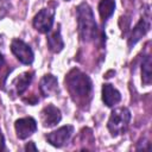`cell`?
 <instances>
[{
  "label": "cell",
  "instance_id": "obj_13",
  "mask_svg": "<svg viewBox=\"0 0 152 152\" xmlns=\"http://www.w3.org/2000/svg\"><path fill=\"white\" fill-rule=\"evenodd\" d=\"M46 43H48V46H49L50 51H52V52H55V53H58V52H61V51L63 50V48H64V42H63V39H62L59 28H57V30L53 31L52 33H49V34H48Z\"/></svg>",
  "mask_w": 152,
  "mask_h": 152
},
{
  "label": "cell",
  "instance_id": "obj_5",
  "mask_svg": "<svg viewBox=\"0 0 152 152\" xmlns=\"http://www.w3.org/2000/svg\"><path fill=\"white\" fill-rule=\"evenodd\" d=\"M55 19V10L42 8L33 18V27L40 33H48L51 31Z\"/></svg>",
  "mask_w": 152,
  "mask_h": 152
},
{
  "label": "cell",
  "instance_id": "obj_15",
  "mask_svg": "<svg viewBox=\"0 0 152 152\" xmlns=\"http://www.w3.org/2000/svg\"><path fill=\"white\" fill-rule=\"evenodd\" d=\"M141 80L145 86H150L152 76H151V57L147 55L141 64Z\"/></svg>",
  "mask_w": 152,
  "mask_h": 152
},
{
  "label": "cell",
  "instance_id": "obj_6",
  "mask_svg": "<svg viewBox=\"0 0 152 152\" xmlns=\"http://www.w3.org/2000/svg\"><path fill=\"white\" fill-rule=\"evenodd\" d=\"M11 51L12 53L18 58V61L23 64H31L34 59V55L30 45H27L21 39H13L11 43Z\"/></svg>",
  "mask_w": 152,
  "mask_h": 152
},
{
  "label": "cell",
  "instance_id": "obj_16",
  "mask_svg": "<svg viewBox=\"0 0 152 152\" xmlns=\"http://www.w3.org/2000/svg\"><path fill=\"white\" fill-rule=\"evenodd\" d=\"M11 72V69L7 68V64L5 62V58L2 56V53H0V86L4 88L5 86V81L7 78V75Z\"/></svg>",
  "mask_w": 152,
  "mask_h": 152
},
{
  "label": "cell",
  "instance_id": "obj_7",
  "mask_svg": "<svg viewBox=\"0 0 152 152\" xmlns=\"http://www.w3.org/2000/svg\"><path fill=\"white\" fill-rule=\"evenodd\" d=\"M72 133H74V127L71 125L62 126L58 129L46 134V140L50 142V145L55 147H62L69 141Z\"/></svg>",
  "mask_w": 152,
  "mask_h": 152
},
{
  "label": "cell",
  "instance_id": "obj_1",
  "mask_svg": "<svg viewBox=\"0 0 152 152\" xmlns=\"http://www.w3.org/2000/svg\"><path fill=\"white\" fill-rule=\"evenodd\" d=\"M65 86L71 99L78 106H87L91 100L93 83L90 77L78 69H72L65 76Z\"/></svg>",
  "mask_w": 152,
  "mask_h": 152
},
{
  "label": "cell",
  "instance_id": "obj_8",
  "mask_svg": "<svg viewBox=\"0 0 152 152\" xmlns=\"http://www.w3.org/2000/svg\"><path fill=\"white\" fill-rule=\"evenodd\" d=\"M14 128L19 139H26L37 131V121L31 116L21 118L15 121Z\"/></svg>",
  "mask_w": 152,
  "mask_h": 152
},
{
  "label": "cell",
  "instance_id": "obj_17",
  "mask_svg": "<svg viewBox=\"0 0 152 152\" xmlns=\"http://www.w3.org/2000/svg\"><path fill=\"white\" fill-rule=\"evenodd\" d=\"M11 6L10 0H0V20L6 15Z\"/></svg>",
  "mask_w": 152,
  "mask_h": 152
},
{
  "label": "cell",
  "instance_id": "obj_2",
  "mask_svg": "<svg viewBox=\"0 0 152 152\" xmlns=\"http://www.w3.org/2000/svg\"><path fill=\"white\" fill-rule=\"evenodd\" d=\"M77 23H78V36L82 42L89 43L99 38V28L94 18L91 7L87 2H82L77 6Z\"/></svg>",
  "mask_w": 152,
  "mask_h": 152
},
{
  "label": "cell",
  "instance_id": "obj_19",
  "mask_svg": "<svg viewBox=\"0 0 152 152\" xmlns=\"http://www.w3.org/2000/svg\"><path fill=\"white\" fill-rule=\"evenodd\" d=\"M4 150H6V147H5V139H4V135H2V133L0 131V151H4Z\"/></svg>",
  "mask_w": 152,
  "mask_h": 152
},
{
  "label": "cell",
  "instance_id": "obj_20",
  "mask_svg": "<svg viewBox=\"0 0 152 152\" xmlns=\"http://www.w3.org/2000/svg\"><path fill=\"white\" fill-rule=\"evenodd\" d=\"M65 1H69V0H65Z\"/></svg>",
  "mask_w": 152,
  "mask_h": 152
},
{
  "label": "cell",
  "instance_id": "obj_10",
  "mask_svg": "<svg viewBox=\"0 0 152 152\" xmlns=\"http://www.w3.org/2000/svg\"><path fill=\"white\" fill-rule=\"evenodd\" d=\"M32 78H33V71H25L20 74L12 81L10 91L13 95H21L28 88Z\"/></svg>",
  "mask_w": 152,
  "mask_h": 152
},
{
  "label": "cell",
  "instance_id": "obj_11",
  "mask_svg": "<svg viewBox=\"0 0 152 152\" xmlns=\"http://www.w3.org/2000/svg\"><path fill=\"white\" fill-rule=\"evenodd\" d=\"M39 89L43 96H52L58 91V81L57 77H55L51 74H48L43 76L39 83Z\"/></svg>",
  "mask_w": 152,
  "mask_h": 152
},
{
  "label": "cell",
  "instance_id": "obj_4",
  "mask_svg": "<svg viewBox=\"0 0 152 152\" xmlns=\"http://www.w3.org/2000/svg\"><path fill=\"white\" fill-rule=\"evenodd\" d=\"M150 27H151V15H150L148 6H146L145 14H142V17L140 18V20L137 23V25L133 27L131 32V36L128 38V46L132 48L133 45H135L148 32Z\"/></svg>",
  "mask_w": 152,
  "mask_h": 152
},
{
  "label": "cell",
  "instance_id": "obj_3",
  "mask_svg": "<svg viewBox=\"0 0 152 152\" xmlns=\"http://www.w3.org/2000/svg\"><path fill=\"white\" fill-rule=\"evenodd\" d=\"M131 120V112L126 107L115 108L109 116L107 127L113 137H118L125 133L128 128V124Z\"/></svg>",
  "mask_w": 152,
  "mask_h": 152
},
{
  "label": "cell",
  "instance_id": "obj_14",
  "mask_svg": "<svg viewBox=\"0 0 152 152\" xmlns=\"http://www.w3.org/2000/svg\"><path fill=\"white\" fill-rule=\"evenodd\" d=\"M97 10H99L102 21L104 23L109 17L113 15V13L115 11V1L114 0H101L99 2Z\"/></svg>",
  "mask_w": 152,
  "mask_h": 152
},
{
  "label": "cell",
  "instance_id": "obj_18",
  "mask_svg": "<svg viewBox=\"0 0 152 152\" xmlns=\"http://www.w3.org/2000/svg\"><path fill=\"white\" fill-rule=\"evenodd\" d=\"M24 150H25V151H30V150H33V151H37L38 148H37V146L34 145V142H33V141H30V142H27V144L25 145V147H24Z\"/></svg>",
  "mask_w": 152,
  "mask_h": 152
},
{
  "label": "cell",
  "instance_id": "obj_9",
  "mask_svg": "<svg viewBox=\"0 0 152 152\" xmlns=\"http://www.w3.org/2000/svg\"><path fill=\"white\" fill-rule=\"evenodd\" d=\"M61 110L53 104L45 106L40 112V121L44 127H53L61 121Z\"/></svg>",
  "mask_w": 152,
  "mask_h": 152
},
{
  "label": "cell",
  "instance_id": "obj_12",
  "mask_svg": "<svg viewBox=\"0 0 152 152\" xmlns=\"http://www.w3.org/2000/svg\"><path fill=\"white\" fill-rule=\"evenodd\" d=\"M120 100H121V94L116 88H114L109 83H104L102 86V101L104 102L106 106L113 107L116 103H119Z\"/></svg>",
  "mask_w": 152,
  "mask_h": 152
}]
</instances>
